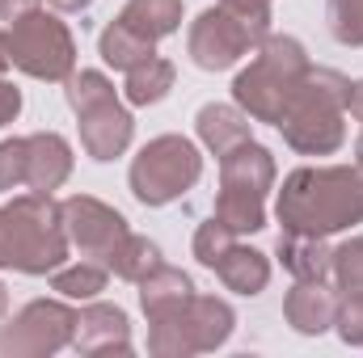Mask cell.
I'll use <instances>...</instances> for the list:
<instances>
[{"label":"cell","instance_id":"cell-1","mask_svg":"<svg viewBox=\"0 0 363 358\" xmlns=\"http://www.w3.org/2000/svg\"><path fill=\"white\" fill-rule=\"evenodd\" d=\"M279 224L287 232L334 236L363 224V169L359 165H317L287 173L279 190Z\"/></svg>","mask_w":363,"mask_h":358},{"label":"cell","instance_id":"cell-2","mask_svg":"<svg viewBox=\"0 0 363 358\" xmlns=\"http://www.w3.org/2000/svg\"><path fill=\"white\" fill-rule=\"evenodd\" d=\"M64 207L51 194H21L0 207V270L55 274L68 258Z\"/></svg>","mask_w":363,"mask_h":358},{"label":"cell","instance_id":"cell-3","mask_svg":"<svg viewBox=\"0 0 363 358\" xmlns=\"http://www.w3.org/2000/svg\"><path fill=\"white\" fill-rule=\"evenodd\" d=\"M347 101H351V81L334 68H308L300 89L291 97L287 114L279 118V131L283 139L304 152V156H330L342 148L347 139V127H342V114H347Z\"/></svg>","mask_w":363,"mask_h":358},{"label":"cell","instance_id":"cell-4","mask_svg":"<svg viewBox=\"0 0 363 358\" xmlns=\"http://www.w3.org/2000/svg\"><path fill=\"white\" fill-rule=\"evenodd\" d=\"M308 51L300 38L291 34H267L258 47H254V59L245 72H237L233 81V97L237 105L254 118V122H274L287 114L291 97L300 89L304 72H308Z\"/></svg>","mask_w":363,"mask_h":358},{"label":"cell","instance_id":"cell-5","mask_svg":"<svg viewBox=\"0 0 363 358\" xmlns=\"http://www.w3.org/2000/svg\"><path fill=\"white\" fill-rule=\"evenodd\" d=\"M274 185V156L262 144H241L228 156H220V198L216 219L228 224L237 236L258 232L267 224V194Z\"/></svg>","mask_w":363,"mask_h":358},{"label":"cell","instance_id":"cell-6","mask_svg":"<svg viewBox=\"0 0 363 358\" xmlns=\"http://www.w3.org/2000/svg\"><path fill=\"white\" fill-rule=\"evenodd\" d=\"M148 350L157 358H186V354H207L220 350L233 337V308L216 295H190L174 316L148 321Z\"/></svg>","mask_w":363,"mask_h":358},{"label":"cell","instance_id":"cell-7","mask_svg":"<svg viewBox=\"0 0 363 358\" xmlns=\"http://www.w3.org/2000/svg\"><path fill=\"white\" fill-rule=\"evenodd\" d=\"M203 178V156L186 135H157L131 161V194L144 207H165Z\"/></svg>","mask_w":363,"mask_h":358},{"label":"cell","instance_id":"cell-8","mask_svg":"<svg viewBox=\"0 0 363 358\" xmlns=\"http://www.w3.org/2000/svg\"><path fill=\"white\" fill-rule=\"evenodd\" d=\"M9 64L34 81H68L77 68V42L55 13H26L9 21Z\"/></svg>","mask_w":363,"mask_h":358},{"label":"cell","instance_id":"cell-9","mask_svg":"<svg viewBox=\"0 0 363 358\" xmlns=\"http://www.w3.org/2000/svg\"><path fill=\"white\" fill-rule=\"evenodd\" d=\"M77 312L64 299H34L0 325V358H47L72 346Z\"/></svg>","mask_w":363,"mask_h":358},{"label":"cell","instance_id":"cell-10","mask_svg":"<svg viewBox=\"0 0 363 358\" xmlns=\"http://www.w3.org/2000/svg\"><path fill=\"white\" fill-rule=\"evenodd\" d=\"M262 38L237 17V13H228L224 4H216V8H203L199 13V21L190 25V59L203 68V72H224V68H233L237 59H245L254 47H258Z\"/></svg>","mask_w":363,"mask_h":358},{"label":"cell","instance_id":"cell-11","mask_svg":"<svg viewBox=\"0 0 363 358\" xmlns=\"http://www.w3.org/2000/svg\"><path fill=\"white\" fill-rule=\"evenodd\" d=\"M64 207V228H68V241L81 249V258H110V249L127 236V219L114 211V207H106L101 198H93V194H72V198H64L60 202Z\"/></svg>","mask_w":363,"mask_h":358},{"label":"cell","instance_id":"cell-12","mask_svg":"<svg viewBox=\"0 0 363 358\" xmlns=\"http://www.w3.org/2000/svg\"><path fill=\"white\" fill-rule=\"evenodd\" d=\"M77 354H131V325L127 312L114 304H89L77 312V333H72Z\"/></svg>","mask_w":363,"mask_h":358},{"label":"cell","instance_id":"cell-13","mask_svg":"<svg viewBox=\"0 0 363 358\" xmlns=\"http://www.w3.org/2000/svg\"><path fill=\"white\" fill-rule=\"evenodd\" d=\"M338 291H330L325 287V278L317 282V278H296V287L287 291V299H283V316H287V325L296 329V333H304V337H321L334 321H338Z\"/></svg>","mask_w":363,"mask_h":358},{"label":"cell","instance_id":"cell-14","mask_svg":"<svg viewBox=\"0 0 363 358\" xmlns=\"http://www.w3.org/2000/svg\"><path fill=\"white\" fill-rule=\"evenodd\" d=\"M72 178V148L55 131L26 135V185L34 194H51Z\"/></svg>","mask_w":363,"mask_h":358},{"label":"cell","instance_id":"cell-15","mask_svg":"<svg viewBox=\"0 0 363 358\" xmlns=\"http://www.w3.org/2000/svg\"><path fill=\"white\" fill-rule=\"evenodd\" d=\"M131 131H135V122H131V114L118 105V97L81 114V144H85V152H89L93 161H114V156H123L127 144H131Z\"/></svg>","mask_w":363,"mask_h":358},{"label":"cell","instance_id":"cell-16","mask_svg":"<svg viewBox=\"0 0 363 358\" xmlns=\"http://www.w3.org/2000/svg\"><path fill=\"white\" fill-rule=\"evenodd\" d=\"M194 131H199V139H203L207 152L228 156L233 148L250 144V114H245L241 105H220V101H211V105L199 110Z\"/></svg>","mask_w":363,"mask_h":358},{"label":"cell","instance_id":"cell-17","mask_svg":"<svg viewBox=\"0 0 363 358\" xmlns=\"http://www.w3.org/2000/svg\"><path fill=\"white\" fill-rule=\"evenodd\" d=\"M194 295V282H190V274H182L174 266H161L152 270L148 278H140V308H144V316L148 321H161V316H174L182 304Z\"/></svg>","mask_w":363,"mask_h":358},{"label":"cell","instance_id":"cell-18","mask_svg":"<svg viewBox=\"0 0 363 358\" xmlns=\"http://www.w3.org/2000/svg\"><path fill=\"white\" fill-rule=\"evenodd\" d=\"M279 262L287 274L296 278H330V262H334V249L325 245V236H308V232H279Z\"/></svg>","mask_w":363,"mask_h":358},{"label":"cell","instance_id":"cell-19","mask_svg":"<svg viewBox=\"0 0 363 358\" xmlns=\"http://www.w3.org/2000/svg\"><path fill=\"white\" fill-rule=\"evenodd\" d=\"M211 270H216L220 282H224L228 291H237V295H262L267 282H271V262H267V253L245 249V245H233Z\"/></svg>","mask_w":363,"mask_h":358},{"label":"cell","instance_id":"cell-20","mask_svg":"<svg viewBox=\"0 0 363 358\" xmlns=\"http://www.w3.org/2000/svg\"><path fill=\"white\" fill-rule=\"evenodd\" d=\"M118 21L131 25L135 34H144L148 42H157L182 25V0H127Z\"/></svg>","mask_w":363,"mask_h":358},{"label":"cell","instance_id":"cell-21","mask_svg":"<svg viewBox=\"0 0 363 358\" xmlns=\"http://www.w3.org/2000/svg\"><path fill=\"white\" fill-rule=\"evenodd\" d=\"M174 64L169 59H161V55H148L144 64H135V68H127V101L131 105H157V101H165L169 89H174Z\"/></svg>","mask_w":363,"mask_h":358},{"label":"cell","instance_id":"cell-22","mask_svg":"<svg viewBox=\"0 0 363 358\" xmlns=\"http://www.w3.org/2000/svg\"><path fill=\"white\" fill-rule=\"evenodd\" d=\"M97 51H101V59H106L110 68L127 72V68L144 64L148 55H157V42H148L144 34H135V30L123 25V21H110V25L101 30V38H97Z\"/></svg>","mask_w":363,"mask_h":358},{"label":"cell","instance_id":"cell-23","mask_svg":"<svg viewBox=\"0 0 363 358\" xmlns=\"http://www.w3.org/2000/svg\"><path fill=\"white\" fill-rule=\"evenodd\" d=\"M106 266L114 270V278H127V282H140V278H148L152 270L161 266V249L148 241V236H123L114 249H110V258H106Z\"/></svg>","mask_w":363,"mask_h":358},{"label":"cell","instance_id":"cell-24","mask_svg":"<svg viewBox=\"0 0 363 358\" xmlns=\"http://www.w3.org/2000/svg\"><path fill=\"white\" fill-rule=\"evenodd\" d=\"M51 291H60L64 299H93L97 291H106V266L101 262H77V266H60L51 278Z\"/></svg>","mask_w":363,"mask_h":358},{"label":"cell","instance_id":"cell-25","mask_svg":"<svg viewBox=\"0 0 363 358\" xmlns=\"http://www.w3.org/2000/svg\"><path fill=\"white\" fill-rule=\"evenodd\" d=\"M64 93H68V105H72L77 114H85V110H93V105H106V101L118 97L114 85H110L101 72H72Z\"/></svg>","mask_w":363,"mask_h":358},{"label":"cell","instance_id":"cell-26","mask_svg":"<svg viewBox=\"0 0 363 358\" xmlns=\"http://www.w3.org/2000/svg\"><path fill=\"white\" fill-rule=\"evenodd\" d=\"M325 21L342 47H363V0H330Z\"/></svg>","mask_w":363,"mask_h":358},{"label":"cell","instance_id":"cell-27","mask_svg":"<svg viewBox=\"0 0 363 358\" xmlns=\"http://www.w3.org/2000/svg\"><path fill=\"white\" fill-rule=\"evenodd\" d=\"M233 245H237V232H233L228 224H220L216 215H211L207 224H199V232H194V258H199L207 270L216 266Z\"/></svg>","mask_w":363,"mask_h":358},{"label":"cell","instance_id":"cell-28","mask_svg":"<svg viewBox=\"0 0 363 358\" xmlns=\"http://www.w3.org/2000/svg\"><path fill=\"white\" fill-rule=\"evenodd\" d=\"M330 274L338 282V291H363V236H351L347 245L334 249V262H330Z\"/></svg>","mask_w":363,"mask_h":358},{"label":"cell","instance_id":"cell-29","mask_svg":"<svg viewBox=\"0 0 363 358\" xmlns=\"http://www.w3.org/2000/svg\"><path fill=\"white\" fill-rule=\"evenodd\" d=\"M26 185V139H4L0 144V194Z\"/></svg>","mask_w":363,"mask_h":358},{"label":"cell","instance_id":"cell-30","mask_svg":"<svg viewBox=\"0 0 363 358\" xmlns=\"http://www.w3.org/2000/svg\"><path fill=\"white\" fill-rule=\"evenodd\" d=\"M338 337L347 346H363V291H351L342 304H338Z\"/></svg>","mask_w":363,"mask_h":358},{"label":"cell","instance_id":"cell-31","mask_svg":"<svg viewBox=\"0 0 363 358\" xmlns=\"http://www.w3.org/2000/svg\"><path fill=\"white\" fill-rule=\"evenodd\" d=\"M17 114H21V89H17V85H9V81L0 76V127H4V122H13Z\"/></svg>","mask_w":363,"mask_h":358},{"label":"cell","instance_id":"cell-32","mask_svg":"<svg viewBox=\"0 0 363 358\" xmlns=\"http://www.w3.org/2000/svg\"><path fill=\"white\" fill-rule=\"evenodd\" d=\"M43 0H0V21H17L26 13H34Z\"/></svg>","mask_w":363,"mask_h":358},{"label":"cell","instance_id":"cell-33","mask_svg":"<svg viewBox=\"0 0 363 358\" xmlns=\"http://www.w3.org/2000/svg\"><path fill=\"white\" fill-rule=\"evenodd\" d=\"M347 110H351V114L363 122V81H355V85H351V101H347Z\"/></svg>","mask_w":363,"mask_h":358},{"label":"cell","instance_id":"cell-34","mask_svg":"<svg viewBox=\"0 0 363 358\" xmlns=\"http://www.w3.org/2000/svg\"><path fill=\"white\" fill-rule=\"evenodd\" d=\"M51 4H55L60 13H77V8H89L93 0H51Z\"/></svg>","mask_w":363,"mask_h":358},{"label":"cell","instance_id":"cell-35","mask_svg":"<svg viewBox=\"0 0 363 358\" xmlns=\"http://www.w3.org/2000/svg\"><path fill=\"white\" fill-rule=\"evenodd\" d=\"M9 68V34H0V72Z\"/></svg>","mask_w":363,"mask_h":358},{"label":"cell","instance_id":"cell-36","mask_svg":"<svg viewBox=\"0 0 363 358\" xmlns=\"http://www.w3.org/2000/svg\"><path fill=\"white\" fill-rule=\"evenodd\" d=\"M4 312H9V287L0 282V321H4Z\"/></svg>","mask_w":363,"mask_h":358},{"label":"cell","instance_id":"cell-37","mask_svg":"<svg viewBox=\"0 0 363 358\" xmlns=\"http://www.w3.org/2000/svg\"><path fill=\"white\" fill-rule=\"evenodd\" d=\"M355 156H359V169H363V135L355 139Z\"/></svg>","mask_w":363,"mask_h":358}]
</instances>
